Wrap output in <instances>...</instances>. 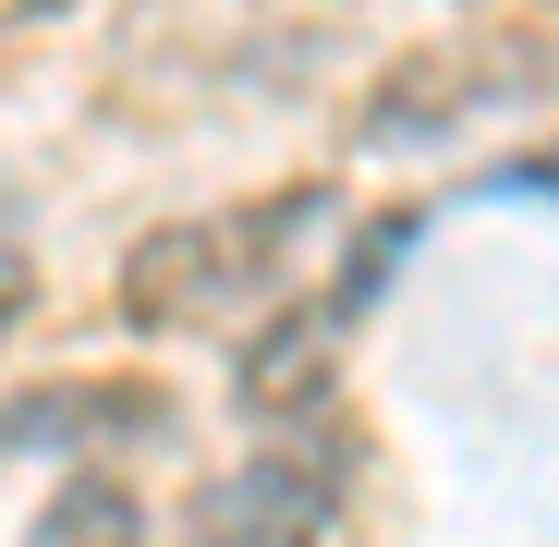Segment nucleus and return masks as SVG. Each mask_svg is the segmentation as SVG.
<instances>
[{
  "instance_id": "obj_8",
  "label": "nucleus",
  "mask_w": 559,
  "mask_h": 547,
  "mask_svg": "<svg viewBox=\"0 0 559 547\" xmlns=\"http://www.w3.org/2000/svg\"><path fill=\"white\" fill-rule=\"evenodd\" d=\"M487 195H559V158H511V170H487Z\"/></svg>"
},
{
  "instance_id": "obj_1",
  "label": "nucleus",
  "mask_w": 559,
  "mask_h": 547,
  "mask_svg": "<svg viewBox=\"0 0 559 547\" xmlns=\"http://www.w3.org/2000/svg\"><path fill=\"white\" fill-rule=\"evenodd\" d=\"M317 207H329L317 182H293V195H267V207L146 231V243H134V267H122V317H134V329H195V317L255 305L280 267H293V231H305Z\"/></svg>"
},
{
  "instance_id": "obj_7",
  "label": "nucleus",
  "mask_w": 559,
  "mask_h": 547,
  "mask_svg": "<svg viewBox=\"0 0 559 547\" xmlns=\"http://www.w3.org/2000/svg\"><path fill=\"white\" fill-rule=\"evenodd\" d=\"M414 231H426L414 207H390V219H365V243H353V267H341V293H329V317H365V293H378L390 267H402V243H414Z\"/></svg>"
},
{
  "instance_id": "obj_2",
  "label": "nucleus",
  "mask_w": 559,
  "mask_h": 547,
  "mask_svg": "<svg viewBox=\"0 0 559 547\" xmlns=\"http://www.w3.org/2000/svg\"><path fill=\"white\" fill-rule=\"evenodd\" d=\"M329 535V450H255V463H231L195 523H182V547H317Z\"/></svg>"
},
{
  "instance_id": "obj_9",
  "label": "nucleus",
  "mask_w": 559,
  "mask_h": 547,
  "mask_svg": "<svg viewBox=\"0 0 559 547\" xmlns=\"http://www.w3.org/2000/svg\"><path fill=\"white\" fill-rule=\"evenodd\" d=\"M13 305H25V243L0 231V329H13Z\"/></svg>"
},
{
  "instance_id": "obj_5",
  "label": "nucleus",
  "mask_w": 559,
  "mask_h": 547,
  "mask_svg": "<svg viewBox=\"0 0 559 547\" xmlns=\"http://www.w3.org/2000/svg\"><path fill=\"white\" fill-rule=\"evenodd\" d=\"M25 547H146V511H134V487H110V475H73V487L25 523Z\"/></svg>"
},
{
  "instance_id": "obj_6",
  "label": "nucleus",
  "mask_w": 559,
  "mask_h": 547,
  "mask_svg": "<svg viewBox=\"0 0 559 547\" xmlns=\"http://www.w3.org/2000/svg\"><path fill=\"white\" fill-rule=\"evenodd\" d=\"M110 414H158V390H37V402L0 414V438H13V450H49V438H98Z\"/></svg>"
},
{
  "instance_id": "obj_3",
  "label": "nucleus",
  "mask_w": 559,
  "mask_h": 547,
  "mask_svg": "<svg viewBox=\"0 0 559 547\" xmlns=\"http://www.w3.org/2000/svg\"><path fill=\"white\" fill-rule=\"evenodd\" d=\"M475 98H499V61H475V49H450V61H414V73H390L378 85V146H438Z\"/></svg>"
},
{
  "instance_id": "obj_4",
  "label": "nucleus",
  "mask_w": 559,
  "mask_h": 547,
  "mask_svg": "<svg viewBox=\"0 0 559 547\" xmlns=\"http://www.w3.org/2000/svg\"><path fill=\"white\" fill-rule=\"evenodd\" d=\"M329 353H341V317H280L255 353H243V402L255 414H305L329 390Z\"/></svg>"
}]
</instances>
